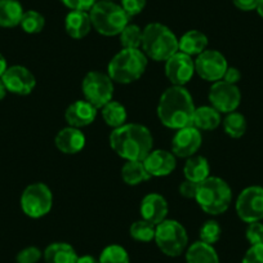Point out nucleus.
Returning a JSON list of instances; mask_svg holds the SVG:
<instances>
[{
	"instance_id": "25",
	"label": "nucleus",
	"mask_w": 263,
	"mask_h": 263,
	"mask_svg": "<svg viewBox=\"0 0 263 263\" xmlns=\"http://www.w3.org/2000/svg\"><path fill=\"white\" fill-rule=\"evenodd\" d=\"M222 124V116L213 106H200L195 108L192 125L199 130H213Z\"/></svg>"
},
{
	"instance_id": "22",
	"label": "nucleus",
	"mask_w": 263,
	"mask_h": 263,
	"mask_svg": "<svg viewBox=\"0 0 263 263\" xmlns=\"http://www.w3.org/2000/svg\"><path fill=\"white\" fill-rule=\"evenodd\" d=\"M43 258L45 263H77V250L69 242H52L43 252Z\"/></svg>"
},
{
	"instance_id": "1",
	"label": "nucleus",
	"mask_w": 263,
	"mask_h": 263,
	"mask_svg": "<svg viewBox=\"0 0 263 263\" xmlns=\"http://www.w3.org/2000/svg\"><path fill=\"white\" fill-rule=\"evenodd\" d=\"M108 141L114 153L125 161H143L154 146L150 129L137 123H125L112 129Z\"/></svg>"
},
{
	"instance_id": "6",
	"label": "nucleus",
	"mask_w": 263,
	"mask_h": 263,
	"mask_svg": "<svg viewBox=\"0 0 263 263\" xmlns=\"http://www.w3.org/2000/svg\"><path fill=\"white\" fill-rule=\"evenodd\" d=\"M89 16L93 29L103 36L120 35L130 20L120 4L111 0H98L89 11Z\"/></svg>"
},
{
	"instance_id": "8",
	"label": "nucleus",
	"mask_w": 263,
	"mask_h": 263,
	"mask_svg": "<svg viewBox=\"0 0 263 263\" xmlns=\"http://www.w3.org/2000/svg\"><path fill=\"white\" fill-rule=\"evenodd\" d=\"M20 204L27 217L34 219L43 218L52 211L53 194L45 183L35 182L24 190Z\"/></svg>"
},
{
	"instance_id": "40",
	"label": "nucleus",
	"mask_w": 263,
	"mask_h": 263,
	"mask_svg": "<svg viewBox=\"0 0 263 263\" xmlns=\"http://www.w3.org/2000/svg\"><path fill=\"white\" fill-rule=\"evenodd\" d=\"M197 184L199 183H195V182L189 181V179H184L183 182H181L178 187L181 196L186 197V199H194L195 200V196H196L197 192Z\"/></svg>"
},
{
	"instance_id": "14",
	"label": "nucleus",
	"mask_w": 263,
	"mask_h": 263,
	"mask_svg": "<svg viewBox=\"0 0 263 263\" xmlns=\"http://www.w3.org/2000/svg\"><path fill=\"white\" fill-rule=\"evenodd\" d=\"M4 85L9 93L17 96H27L36 87V79L27 67L21 65L9 66L2 77Z\"/></svg>"
},
{
	"instance_id": "33",
	"label": "nucleus",
	"mask_w": 263,
	"mask_h": 263,
	"mask_svg": "<svg viewBox=\"0 0 263 263\" xmlns=\"http://www.w3.org/2000/svg\"><path fill=\"white\" fill-rule=\"evenodd\" d=\"M20 26L27 34H39L44 29L45 18L37 11H26L22 16Z\"/></svg>"
},
{
	"instance_id": "35",
	"label": "nucleus",
	"mask_w": 263,
	"mask_h": 263,
	"mask_svg": "<svg viewBox=\"0 0 263 263\" xmlns=\"http://www.w3.org/2000/svg\"><path fill=\"white\" fill-rule=\"evenodd\" d=\"M245 237L250 245L263 244V223L262 222H252L248 223L245 230Z\"/></svg>"
},
{
	"instance_id": "17",
	"label": "nucleus",
	"mask_w": 263,
	"mask_h": 263,
	"mask_svg": "<svg viewBox=\"0 0 263 263\" xmlns=\"http://www.w3.org/2000/svg\"><path fill=\"white\" fill-rule=\"evenodd\" d=\"M98 108L85 100H79L72 102L65 111V120L69 126L74 128H84L90 125L96 120Z\"/></svg>"
},
{
	"instance_id": "27",
	"label": "nucleus",
	"mask_w": 263,
	"mask_h": 263,
	"mask_svg": "<svg viewBox=\"0 0 263 263\" xmlns=\"http://www.w3.org/2000/svg\"><path fill=\"white\" fill-rule=\"evenodd\" d=\"M150 178L151 176L143 161H125V164L121 166V179L128 186H138Z\"/></svg>"
},
{
	"instance_id": "19",
	"label": "nucleus",
	"mask_w": 263,
	"mask_h": 263,
	"mask_svg": "<svg viewBox=\"0 0 263 263\" xmlns=\"http://www.w3.org/2000/svg\"><path fill=\"white\" fill-rule=\"evenodd\" d=\"M151 177H166L176 169L177 160L172 151L153 150L143 160Z\"/></svg>"
},
{
	"instance_id": "28",
	"label": "nucleus",
	"mask_w": 263,
	"mask_h": 263,
	"mask_svg": "<svg viewBox=\"0 0 263 263\" xmlns=\"http://www.w3.org/2000/svg\"><path fill=\"white\" fill-rule=\"evenodd\" d=\"M101 115H102V119L106 123V125H108L112 129L124 125L126 123V119H128V112H126L125 106L114 100L106 103L101 108Z\"/></svg>"
},
{
	"instance_id": "16",
	"label": "nucleus",
	"mask_w": 263,
	"mask_h": 263,
	"mask_svg": "<svg viewBox=\"0 0 263 263\" xmlns=\"http://www.w3.org/2000/svg\"><path fill=\"white\" fill-rule=\"evenodd\" d=\"M140 213L142 219H146L153 224H159L165 221L169 213L168 201L165 197L156 192L147 194L141 201Z\"/></svg>"
},
{
	"instance_id": "26",
	"label": "nucleus",
	"mask_w": 263,
	"mask_h": 263,
	"mask_svg": "<svg viewBox=\"0 0 263 263\" xmlns=\"http://www.w3.org/2000/svg\"><path fill=\"white\" fill-rule=\"evenodd\" d=\"M25 11L18 0H0V26L11 29L21 24Z\"/></svg>"
},
{
	"instance_id": "18",
	"label": "nucleus",
	"mask_w": 263,
	"mask_h": 263,
	"mask_svg": "<svg viewBox=\"0 0 263 263\" xmlns=\"http://www.w3.org/2000/svg\"><path fill=\"white\" fill-rule=\"evenodd\" d=\"M85 142H87V138L82 129L74 128V126H66L61 129L54 138V145L57 150L65 155L79 154L85 147Z\"/></svg>"
},
{
	"instance_id": "7",
	"label": "nucleus",
	"mask_w": 263,
	"mask_h": 263,
	"mask_svg": "<svg viewBox=\"0 0 263 263\" xmlns=\"http://www.w3.org/2000/svg\"><path fill=\"white\" fill-rule=\"evenodd\" d=\"M154 241L165 255L179 257L189 247V235L183 224L174 219L166 218L161 223L156 224Z\"/></svg>"
},
{
	"instance_id": "4",
	"label": "nucleus",
	"mask_w": 263,
	"mask_h": 263,
	"mask_svg": "<svg viewBox=\"0 0 263 263\" xmlns=\"http://www.w3.org/2000/svg\"><path fill=\"white\" fill-rule=\"evenodd\" d=\"M148 58L141 49H121L110 60L107 75L114 83L130 84L146 71Z\"/></svg>"
},
{
	"instance_id": "30",
	"label": "nucleus",
	"mask_w": 263,
	"mask_h": 263,
	"mask_svg": "<svg viewBox=\"0 0 263 263\" xmlns=\"http://www.w3.org/2000/svg\"><path fill=\"white\" fill-rule=\"evenodd\" d=\"M120 44L124 49H141L142 45V29L138 25L129 22L119 35Z\"/></svg>"
},
{
	"instance_id": "39",
	"label": "nucleus",
	"mask_w": 263,
	"mask_h": 263,
	"mask_svg": "<svg viewBox=\"0 0 263 263\" xmlns=\"http://www.w3.org/2000/svg\"><path fill=\"white\" fill-rule=\"evenodd\" d=\"M241 263H263V244L250 245L242 257Z\"/></svg>"
},
{
	"instance_id": "46",
	"label": "nucleus",
	"mask_w": 263,
	"mask_h": 263,
	"mask_svg": "<svg viewBox=\"0 0 263 263\" xmlns=\"http://www.w3.org/2000/svg\"><path fill=\"white\" fill-rule=\"evenodd\" d=\"M255 11H257V13L263 18V0H259V2H258Z\"/></svg>"
},
{
	"instance_id": "29",
	"label": "nucleus",
	"mask_w": 263,
	"mask_h": 263,
	"mask_svg": "<svg viewBox=\"0 0 263 263\" xmlns=\"http://www.w3.org/2000/svg\"><path fill=\"white\" fill-rule=\"evenodd\" d=\"M222 124H223L224 133L231 138H241L248 128L245 116L237 111L226 114L224 119L222 120Z\"/></svg>"
},
{
	"instance_id": "32",
	"label": "nucleus",
	"mask_w": 263,
	"mask_h": 263,
	"mask_svg": "<svg viewBox=\"0 0 263 263\" xmlns=\"http://www.w3.org/2000/svg\"><path fill=\"white\" fill-rule=\"evenodd\" d=\"M98 260L100 263H130L128 252L119 244L107 245L101 252Z\"/></svg>"
},
{
	"instance_id": "13",
	"label": "nucleus",
	"mask_w": 263,
	"mask_h": 263,
	"mask_svg": "<svg viewBox=\"0 0 263 263\" xmlns=\"http://www.w3.org/2000/svg\"><path fill=\"white\" fill-rule=\"evenodd\" d=\"M203 143L201 132L194 125L178 129L172 138V153L176 158L189 159L196 155Z\"/></svg>"
},
{
	"instance_id": "20",
	"label": "nucleus",
	"mask_w": 263,
	"mask_h": 263,
	"mask_svg": "<svg viewBox=\"0 0 263 263\" xmlns=\"http://www.w3.org/2000/svg\"><path fill=\"white\" fill-rule=\"evenodd\" d=\"M89 12L70 11L65 18L66 34L75 40L84 39L92 30Z\"/></svg>"
},
{
	"instance_id": "11",
	"label": "nucleus",
	"mask_w": 263,
	"mask_h": 263,
	"mask_svg": "<svg viewBox=\"0 0 263 263\" xmlns=\"http://www.w3.org/2000/svg\"><path fill=\"white\" fill-rule=\"evenodd\" d=\"M195 72L201 79L209 83H216L223 79L229 63L226 57L219 50L206 49L194 60Z\"/></svg>"
},
{
	"instance_id": "2",
	"label": "nucleus",
	"mask_w": 263,
	"mask_h": 263,
	"mask_svg": "<svg viewBox=\"0 0 263 263\" xmlns=\"http://www.w3.org/2000/svg\"><path fill=\"white\" fill-rule=\"evenodd\" d=\"M195 106L192 96L184 87L172 85L164 90L158 103V116L163 125L169 129L192 125Z\"/></svg>"
},
{
	"instance_id": "44",
	"label": "nucleus",
	"mask_w": 263,
	"mask_h": 263,
	"mask_svg": "<svg viewBox=\"0 0 263 263\" xmlns=\"http://www.w3.org/2000/svg\"><path fill=\"white\" fill-rule=\"evenodd\" d=\"M7 69H8V63H7L6 57L0 53V79L4 75V72L7 71Z\"/></svg>"
},
{
	"instance_id": "42",
	"label": "nucleus",
	"mask_w": 263,
	"mask_h": 263,
	"mask_svg": "<svg viewBox=\"0 0 263 263\" xmlns=\"http://www.w3.org/2000/svg\"><path fill=\"white\" fill-rule=\"evenodd\" d=\"M258 2H259V0H232L234 6L236 7L237 9L244 12L255 11Z\"/></svg>"
},
{
	"instance_id": "38",
	"label": "nucleus",
	"mask_w": 263,
	"mask_h": 263,
	"mask_svg": "<svg viewBox=\"0 0 263 263\" xmlns=\"http://www.w3.org/2000/svg\"><path fill=\"white\" fill-rule=\"evenodd\" d=\"M60 2L70 11L89 12L98 0H60Z\"/></svg>"
},
{
	"instance_id": "37",
	"label": "nucleus",
	"mask_w": 263,
	"mask_h": 263,
	"mask_svg": "<svg viewBox=\"0 0 263 263\" xmlns=\"http://www.w3.org/2000/svg\"><path fill=\"white\" fill-rule=\"evenodd\" d=\"M147 0H120L121 8L129 17H135L145 9Z\"/></svg>"
},
{
	"instance_id": "24",
	"label": "nucleus",
	"mask_w": 263,
	"mask_h": 263,
	"mask_svg": "<svg viewBox=\"0 0 263 263\" xmlns=\"http://www.w3.org/2000/svg\"><path fill=\"white\" fill-rule=\"evenodd\" d=\"M184 178L189 181L200 183L211 177V165L208 159L201 155H194L189 158L183 166Z\"/></svg>"
},
{
	"instance_id": "36",
	"label": "nucleus",
	"mask_w": 263,
	"mask_h": 263,
	"mask_svg": "<svg viewBox=\"0 0 263 263\" xmlns=\"http://www.w3.org/2000/svg\"><path fill=\"white\" fill-rule=\"evenodd\" d=\"M43 258V253L36 247L24 248L16 257L17 263H37Z\"/></svg>"
},
{
	"instance_id": "5",
	"label": "nucleus",
	"mask_w": 263,
	"mask_h": 263,
	"mask_svg": "<svg viewBox=\"0 0 263 263\" xmlns=\"http://www.w3.org/2000/svg\"><path fill=\"white\" fill-rule=\"evenodd\" d=\"M195 200L206 214L219 216L231 205L232 190L224 179L211 176L197 184Z\"/></svg>"
},
{
	"instance_id": "45",
	"label": "nucleus",
	"mask_w": 263,
	"mask_h": 263,
	"mask_svg": "<svg viewBox=\"0 0 263 263\" xmlns=\"http://www.w3.org/2000/svg\"><path fill=\"white\" fill-rule=\"evenodd\" d=\"M7 93H8V90H7V88H6V85H4L3 80L0 79V101L6 98Z\"/></svg>"
},
{
	"instance_id": "47",
	"label": "nucleus",
	"mask_w": 263,
	"mask_h": 263,
	"mask_svg": "<svg viewBox=\"0 0 263 263\" xmlns=\"http://www.w3.org/2000/svg\"><path fill=\"white\" fill-rule=\"evenodd\" d=\"M111 2H116V0H111Z\"/></svg>"
},
{
	"instance_id": "12",
	"label": "nucleus",
	"mask_w": 263,
	"mask_h": 263,
	"mask_svg": "<svg viewBox=\"0 0 263 263\" xmlns=\"http://www.w3.org/2000/svg\"><path fill=\"white\" fill-rule=\"evenodd\" d=\"M209 102L216 110L221 114H230L237 110L241 102V92L239 87L235 84L219 80V82L212 83L209 89Z\"/></svg>"
},
{
	"instance_id": "31",
	"label": "nucleus",
	"mask_w": 263,
	"mask_h": 263,
	"mask_svg": "<svg viewBox=\"0 0 263 263\" xmlns=\"http://www.w3.org/2000/svg\"><path fill=\"white\" fill-rule=\"evenodd\" d=\"M155 224L150 223L146 219H140L132 223L129 229V235L132 239L140 242H150L155 239Z\"/></svg>"
},
{
	"instance_id": "21",
	"label": "nucleus",
	"mask_w": 263,
	"mask_h": 263,
	"mask_svg": "<svg viewBox=\"0 0 263 263\" xmlns=\"http://www.w3.org/2000/svg\"><path fill=\"white\" fill-rule=\"evenodd\" d=\"M208 36L199 30H190L178 39V50L190 55H199L208 48Z\"/></svg>"
},
{
	"instance_id": "15",
	"label": "nucleus",
	"mask_w": 263,
	"mask_h": 263,
	"mask_svg": "<svg viewBox=\"0 0 263 263\" xmlns=\"http://www.w3.org/2000/svg\"><path fill=\"white\" fill-rule=\"evenodd\" d=\"M195 74V63L192 57L177 52L165 61V77L172 85L184 87Z\"/></svg>"
},
{
	"instance_id": "34",
	"label": "nucleus",
	"mask_w": 263,
	"mask_h": 263,
	"mask_svg": "<svg viewBox=\"0 0 263 263\" xmlns=\"http://www.w3.org/2000/svg\"><path fill=\"white\" fill-rule=\"evenodd\" d=\"M222 229L219 223L214 219H209V221L204 222L199 231V240L206 244L214 245L219 239H221Z\"/></svg>"
},
{
	"instance_id": "23",
	"label": "nucleus",
	"mask_w": 263,
	"mask_h": 263,
	"mask_svg": "<svg viewBox=\"0 0 263 263\" xmlns=\"http://www.w3.org/2000/svg\"><path fill=\"white\" fill-rule=\"evenodd\" d=\"M186 263H219V257L213 245L195 241L186 249Z\"/></svg>"
},
{
	"instance_id": "3",
	"label": "nucleus",
	"mask_w": 263,
	"mask_h": 263,
	"mask_svg": "<svg viewBox=\"0 0 263 263\" xmlns=\"http://www.w3.org/2000/svg\"><path fill=\"white\" fill-rule=\"evenodd\" d=\"M142 52L156 62H165L178 52V37L168 26L153 22L142 30Z\"/></svg>"
},
{
	"instance_id": "9",
	"label": "nucleus",
	"mask_w": 263,
	"mask_h": 263,
	"mask_svg": "<svg viewBox=\"0 0 263 263\" xmlns=\"http://www.w3.org/2000/svg\"><path fill=\"white\" fill-rule=\"evenodd\" d=\"M82 90L84 100L100 110L106 103L112 101L114 82L107 72L89 71L83 79Z\"/></svg>"
},
{
	"instance_id": "41",
	"label": "nucleus",
	"mask_w": 263,
	"mask_h": 263,
	"mask_svg": "<svg viewBox=\"0 0 263 263\" xmlns=\"http://www.w3.org/2000/svg\"><path fill=\"white\" fill-rule=\"evenodd\" d=\"M240 79H241V72H240V70L236 69V67H232V66H229L222 80L226 83H230V84L237 85Z\"/></svg>"
},
{
	"instance_id": "48",
	"label": "nucleus",
	"mask_w": 263,
	"mask_h": 263,
	"mask_svg": "<svg viewBox=\"0 0 263 263\" xmlns=\"http://www.w3.org/2000/svg\"><path fill=\"white\" fill-rule=\"evenodd\" d=\"M262 187H263V186H262Z\"/></svg>"
},
{
	"instance_id": "10",
	"label": "nucleus",
	"mask_w": 263,
	"mask_h": 263,
	"mask_svg": "<svg viewBox=\"0 0 263 263\" xmlns=\"http://www.w3.org/2000/svg\"><path fill=\"white\" fill-rule=\"evenodd\" d=\"M236 213L245 223L263 219V187L249 186L242 190L236 199Z\"/></svg>"
},
{
	"instance_id": "43",
	"label": "nucleus",
	"mask_w": 263,
	"mask_h": 263,
	"mask_svg": "<svg viewBox=\"0 0 263 263\" xmlns=\"http://www.w3.org/2000/svg\"><path fill=\"white\" fill-rule=\"evenodd\" d=\"M77 263H100V260H98L97 258L93 257V255L85 254V255H82V257L78 258Z\"/></svg>"
}]
</instances>
